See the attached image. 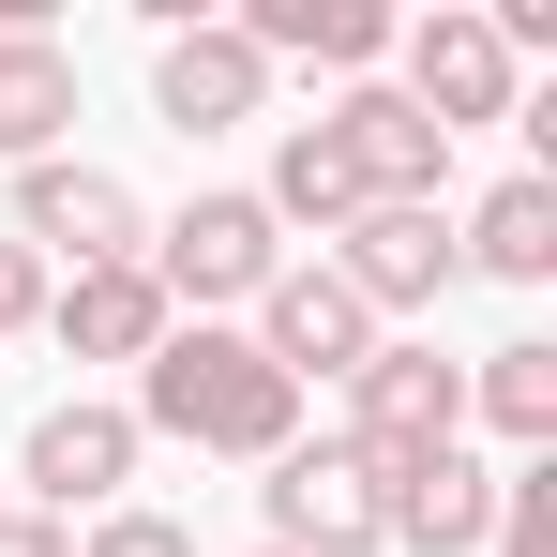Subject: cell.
I'll list each match as a JSON object with an SVG mask.
<instances>
[{
	"label": "cell",
	"mask_w": 557,
	"mask_h": 557,
	"mask_svg": "<svg viewBox=\"0 0 557 557\" xmlns=\"http://www.w3.org/2000/svg\"><path fill=\"white\" fill-rule=\"evenodd\" d=\"M136 437H182V453L272 467V453H301V392L257 362V332L196 317V332H166V347L136 362Z\"/></svg>",
	"instance_id": "6da1fadb"
},
{
	"label": "cell",
	"mask_w": 557,
	"mask_h": 557,
	"mask_svg": "<svg viewBox=\"0 0 557 557\" xmlns=\"http://www.w3.org/2000/svg\"><path fill=\"white\" fill-rule=\"evenodd\" d=\"M136 272L166 286V317H182V301H196V317H226V301H257V286L286 272V226L226 182V196H182V211L151 226V257H136Z\"/></svg>",
	"instance_id": "7a4b0ae2"
},
{
	"label": "cell",
	"mask_w": 557,
	"mask_h": 557,
	"mask_svg": "<svg viewBox=\"0 0 557 557\" xmlns=\"http://www.w3.org/2000/svg\"><path fill=\"white\" fill-rule=\"evenodd\" d=\"M453 437H467V362L376 332V362L347 376V453H362V467H407V453H453Z\"/></svg>",
	"instance_id": "3957f363"
},
{
	"label": "cell",
	"mask_w": 557,
	"mask_h": 557,
	"mask_svg": "<svg viewBox=\"0 0 557 557\" xmlns=\"http://www.w3.org/2000/svg\"><path fill=\"white\" fill-rule=\"evenodd\" d=\"M0 242H30V257H76V272H121V257H151V211L136 182H106L76 151H46V166H15V226Z\"/></svg>",
	"instance_id": "277c9868"
},
{
	"label": "cell",
	"mask_w": 557,
	"mask_h": 557,
	"mask_svg": "<svg viewBox=\"0 0 557 557\" xmlns=\"http://www.w3.org/2000/svg\"><path fill=\"white\" fill-rule=\"evenodd\" d=\"M136 407H106V392H61L46 422H30V453H15V482H30V512L46 528H76V512H121V482H136Z\"/></svg>",
	"instance_id": "5b68a950"
},
{
	"label": "cell",
	"mask_w": 557,
	"mask_h": 557,
	"mask_svg": "<svg viewBox=\"0 0 557 557\" xmlns=\"http://www.w3.org/2000/svg\"><path fill=\"white\" fill-rule=\"evenodd\" d=\"M392 61H407L392 91L422 106L437 136H467V121H512V46H497V15H482V0H437L422 30H392Z\"/></svg>",
	"instance_id": "8992f818"
},
{
	"label": "cell",
	"mask_w": 557,
	"mask_h": 557,
	"mask_svg": "<svg viewBox=\"0 0 557 557\" xmlns=\"http://www.w3.org/2000/svg\"><path fill=\"white\" fill-rule=\"evenodd\" d=\"M332 151L362 166V211H453V136H437L422 106L392 91V76H347V106H332Z\"/></svg>",
	"instance_id": "52a82bcc"
},
{
	"label": "cell",
	"mask_w": 557,
	"mask_h": 557,
	"mask_svg": "<svg viewBox=\"0 0 557 557\" xmlns=\"http://www.w3.org/2000/svg\"><path fill=\"white\" fill-rule=\"evenodd\" d=\"M317 272H332V286H347V301L376 317V332H392V317L453 301V211H347Z\"/></svg>",
	"instance_id": "ba28073f"
},
{
	"label": "cell",
	"mask_w": 557,
	"mask_h": 557,
	"mask_svg": "<svg viewBox=\"0 0 557 557\" xmlns=\"http://www.w3.org/2000/svg\"><path fill=\"white\" fill-rule=\"evenodd\" d=\"M257 362H272L286 392H317V376L347 392V376L376 362V317H362V301H347L332 272H317V257H286V272L257 286Z\"/></svg>",
	"instance_id": "9c48e42d"
},
{
	"label": "cell",
	"mask_w": 557,
	"mask_h": 557,
	"mask_svg": "<svg viewBox=\"0 0 557 557\" xmlns=\"http://www.w3.org/2000/svg\"><path fill=\"white\" fill-rule=\"evenodd\" d=\"M257 512H272V557H376V467L347 453V437H317V453H272Z\"/></svg>",
	"instance_id": "30bf717a"
},
{
	"label": "cell",
	"mask_w": 557,
	"mask_h": 557,
	"mask_svg": "<svg viewBox=\"0 0 557 557\" xmlns=\"http://www.w3.org/2000/svg\"><path fill=\"white\" fill-rule=\"evenodd\" d=\"M151 106L182 121V136H242L257 106H272V61L226 30V15H166V61H151Z\"/></svg>",
	"instance_id": "8fae6325"
},
{
	"label": "cell",
	"mask_w": 557,
	"mask_h": 557,
	"mask_svg": "<svg viewBox=\"0 0 557 557\" xmlns=\"http://www.w3.org/2000/svg\"><path fill=\"white\" fill-rule=\"evenodd\" d=\"M497 528V467L467 453H407V467H376V543H407V557H467Z\"/></svg>",
	"instance_id": "7c38bea8"
},
{
	"label": "cell",
	"mask_w": 557,
	"mask_h": 557,
	"mask_svg": "<svg viewBox=\"0 0 557 557\" xmlns=\"http://www.w3.org/2000/svg\"><path fill=\"white\" fill-rule=\"evenodd\" d=\"M46 332H61L76 362H151V347H166L182 317H166V286L136 272V257H121V272H76V286H46Z\"/></svg>",
	"instance_id": "4fadbf2b"
},
{
	"label": "cell",
	"mask_w": 557,
	"mask_h": 557,
	"mask_svg": "<svg viewBox=\"0 0 557 557\" xmlns=\"http://www.w3.org/2000/svg\"><path fill=\"white\" fill-rule=\"evenodd\" d=\"M257 61H332V76H376L392 61V15L376 0H257V15H226Z\"/></svg>",
	"instance_id": "5bb4252c"
},
{
	"label": "cell",
	"mask_w": 557,
	"mask_h": 557,
	"mask_svg": "<svg viewBox=\"0 0 557 557\" xmlns=\"http://www.w3.org/2000/svg\"><path fill=\"white\" fill-rule=\"evenodd\" d=\"M453 272H497V286H557V182H528V166H512V182H497V196H482V211L453 226Z\"/></svg>",
	"instance_id": "9a60e30c"
},
{
	"label": "cell",
	"mask_w": 557,
	"mask_h": 557,
	"mask_svg": "<svg viewBox=\"0 0 557 557\" xmlns=\"http://www.w3.org/2000/svg\"><path fill=\"white\" fill-rule=\"evenodd\" d=\"M76 136V61L46 30H0V166H46Z\"/></svg>",
	"instance_id": "2e32d148"
},
{
	"label": "cell",
	"mask_w": 557,
	"mask_h": 557,
	"mask_svg": "<svg viewBox=\"0 0 557 557\" xmlns=\"http://www.w3.org/2000/svg\"><path fill=\"white\" fill-rule=\"evenodd\" d=\"M257 211H272V226H317V242L362 211V166L332 151V121H286V136H272V182H257Z\"/></svg>",
	"instance_id": "e0dca14e"
},
{
	"label": "cell",
	"mask_w": 557,
	"mask_h": 557,
	"mask_svg": "<svg viewBox=\"0 0 557 557\" xmlns=\"http://www.w3.org/2000/svg\"><path fill=\"white\" fill-rule=\"evenodd\" d=\"M467 422H497L512 467L557 453V347H482V362H467Z\"/></svg>",
	"instance_id": "ac0fdd59"
},
{
	"label": "cell",
	"mask_w": 557,
	"mask_h": 557,
	"mask_svg": "<svg viewBox=\"0 0 557 557\" xmlns=\"http://www.w3.org/2000/svg\"><path fill=\"white\" fill-rule=\"evenodd\" d=\"M497 557H557V453H528V467H497V528H482Z\"/></svg>",
	"instance_id": "d6986e66"
},
{
	"label": "cell",
	"mask_w": 557,
	"mask_h": 557,
	"mask_svg": "<svg viewBox=\"0 0 557 557\" xmlns=\"http://www.w3.org/2000/svg\"><path fill=\"white\" fill-rule=\"evenodd\" d=\"M76 557H196V528L182 512H136V497H121V512H91V543Z\"/></svg>",
	"instance_id": "ffe728a7"
},
{
	"label": "cell",
	"mask_w": 557,
	"mask_h": 557,
	"mask_svg": "<svg viewBox=\"0 0 557 557\" xmlns=\"http://www.w3.org/2000/svg\"><path fill=\"white\" fill-rule=\"evenodd\" d=\"M30 317H46V257H30V242H0V332H30Z\"/></svg>",
	"instance_id": "44dd1931"
},
{
	"label": "cell",
	"mask_w": 557,
	"mask_h": 557,
	"mask_svg": "<svg viewBox=\"0 0 557 557\" xmlns=\"http://www.w3.org/2000/svg\"><path fill=\"white\" fill-rule=\"evenodd\" d=\"M0 557H76V528H46V512H0Z\"/></svg>",
	"instance_id": "7402d4cb"
}]
</instances>
